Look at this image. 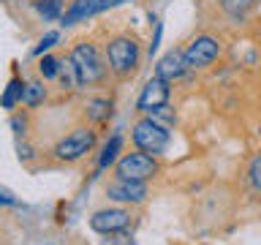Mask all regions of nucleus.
I'll list each match as a JSON object with an SVG mask.
<instances>
[{
	"mask_svg": "<svg viewBox=\"0 0 261 245\" xmlns=\"http://www.w3.org/2000/svg\"><path fill=\"white\" fill-rule=\"evenodd\" d=\"M106 196L114 202H128V204H139L147 199V185L139 180H122L117 177L114 183L106 185Z\"/></svg>",
	"mask_w": 261,
	"mask_h": 245,
	"instance_id": "obj_7",
	"label": "nucleus"
},
{
	"mask_svg": "<svg viewBox=\"0 0 261 245\" xmlns=\"http://www.w3.org/2000/svg\"><path fill=\"white\" fill-rule=\"evenodd\" d=\"M68 57L73 60V65H76L82 85L103 79L106 65H103V60H101V55H98V49L90 44V41H79V44L71 49V55H68Z\"/></svg>",
	"mask_w": 261,
	"mask_h": 245,
	"instance_id": "obj_1",
	"label": "nucleus"
},
{
	"mask_svg": "<svg viewBox=\"0 0 261 245\" xmlns=\"http://www.w3.org/2000/svg\"><path fill=\"white\" fill-rule=\"evenodd\" d=\"M106 57H109V68L114 74H120V77H125V74H134L136 65H139V46L134 38H114L109 41V46H106Z\"/></svg>",
	"mask_w": 261,
	"mask_h": 245,
	"instance_id": "obj_3",
	"label": "nucleus"
},
{
	"mask_svg": "<svg viewBox=\"0 0 261 245\" xmlns=\"http://www.w3.org/2000/svg\"><path fill=\"white\" fill-rule=\"evenodd\" d=\"M134 144L142 153L158 155L169 147V131H166V126H161V122L152 120V117L139 120L134 126Z\"/></svg>",
	"mask_w": 261,
	"mask_h": 245,
	"instance_id": "obj_2",
	"label": "nucleus"
},
{
	"mask_svg": "<svg viewBox=\"0 0 261 245\" xmlns=\"http://www.w3.org/2000/svg\"><path fill=\"white\" fill-rule=\"evenodd\" d=\"M90 14H95V0H73L63 16V24H76L82 19H87Z\"/></svg>",
	"mask_w": 261,
	"mask_h": 245,
	"instance_id": "obj_11",
	"label": "nucleus"
},
{
	"mask_svg": "<svg viewBox=\"0 0 261 245\" xmlns=\"http://www.w3.org/2000/svg\"><path fill=\"white\" fill-rule=\"evenodd\" d=\"M22 101L28 106H38L44 101V85H38V82H30V85H24L22 90Z\"/></svg>",
	"mask_w": 261,
	"mask_h": 245,
	"instance_id": "obj_16",
	"label": "nucleus"
},
{
	"mask_svg": "<svg viewBox=\"0 0 261 245\" xmlns=\"http://www.w3.org/2000/svg\"><path fill=\"white\" fill-rule=\"evenodd\" d=\"M120 147H122V139H120V136H112L109 142H106V147H103V153H101V161H98V166H101V169L112 166L114 158H117V153H120Z\"/></svg>",
	"mask_w": 261,
	"mask_h": 245,
	"instance_id": "obj_15",
	"label": "nucleus"
},
{
	"mask_svg": "<svg viewBox=\"0 0 261 245\" xmlns=\"http://www.w3.org/2000/svg\"><path fill=\"white\" fill-rule=\"evenodd\" d=\"M38 68H41V74H44V77L46 79H52V77H57V68H60V60H55V57H44V60H41V65H38Z\"/></svg>",
	"mask_w": 261,
	"mask_h": 245,
	"instance_id": "obj_18",
	"label": "nucleus"
},
{
	"mask_svg": "<svg viewBox=\"0 0 261 245\" xmlns=\"http://www.w3.org/2000/svg\"><path fill=\"white\" fill-rule=\"evenodd\" d=\"M150 114H152V120H163L166 126H171V122H174V114L169 112V106H166V104H163V106H158V109H152Z\"/></svg>",
	"mask_w": 261,
	"mask_h": 245,
	"instance_id": "obj_21",
	"label": "nucleus"
},
{
	"mask_svg": "<svg viewBox=\"0 0 261 245\" xmlns=\"http://www.w3.org/2000/svg\"><path fill=\"white\" fill-rule=\"evenodd\" d=\"M120 3H125V0H95V11H103V8H114V6H120Z\"/></svg>",
	"mask_w": 261,
	"mask_h": 245,
	"instance_id": "obj_22",
	"label": "nucleus"
},
{
	"mask_svg": "<svg viewBox=\"0 0 261 245\" xmlns=\"http://www.w3.org/2000/svg\"><path fill=\"white\" fill-rule=\"evenodd\" d=\"M250 177H253V185L261 188V161L253 163V169H250Z\"/></svg>",
	"mask_w": 261,
	"mask_h": 245,
	"instance_id": "obj_23",
	"label": "nucleus"
},
{
	"mask_svg": "<svg viewBox=\"0 0 261 245\" xmlns=\"http://www.w3.org/2000/svg\"><path fill=\"white\" fill-rule=\"evenodd\" d=\"M93 144H95V131L76 128L73 134H68L60 144L55 147V155H57L60 161L71 163V161H79L82 155H87L90 150H93Z\"/></svg>",
	"mask_w": 261,
	"mask_h": 245,
	"instance_id": "obj_5",
	"label": "nucleus"
},
{
	"mask_svg": "<svg viewBox=\"0 0 261 245\" xmlns=\"http://www.w3.org/2000/svg\"><path fill=\"white\" fill-rule=\"evenodd\" d=\"M90 114H93L95 120H103L106 114H109V101H103V98H95V101H90Z\"/></svg>",
	"mask_w": 261,
	"mask_h": 245,
	"instance_id": "obj_19",
	"label": "nucleus"
},
{
	"mask_svg": "<svg viewBox=\"0 0 261 245\" xmlns=\"http://www.w3.org/2000/svg\"><path fill=\"white\" fill-rule=\"evenodd\" d=\"M57 38H60V36H57V33H46V36L41 38V44H38L36 49H33V52H36V55H44L46 49H52V46L57 44Z\"/></svg>",
	"mask_w": 261,
	"mask_h": 245,
	"instance_id": "obj_20",
	"label": "nucleus"
},
{
	"mask_svg": "<svg viewBox=\"0 0 261 245\" xmlns=\"http://www.w3.org/2000/svg\"><path fill=\"white\" fill-rule=\"evenodd\" d=\"M22 90H24V85H22L19 79H11V82H8L6 93H3V98H0L3 109H11V106H14L16 101H22Z\"/></svg>",
	"mask_w": 261,
	"mask_h": 245,
	"instance_id": "obj_14",
	"label": "nucleus"
},
{
	"mask_svg": "<svg viewBox=\"0 0 261 245\" xmlns=\"http://www.w3.org/2000/svg\"><path fill=\"white\" fill-rule=\"evenodd\" d=\"M0 204H14V199L8 193H0Z\"/></svg>",
	"mask_w": 261,
	"mask_h": 245,
	"instance_id": "obj_24",
	"label": "nucleus"
},
{
	"mask_svg": "<svg viewBox=\"0 0 261 245\" xmlns=\"http://www.w3.org/2000/svg\"><path fill=\"white\" fill-rule=\"evenodd\" d=\"M188 71V63H185V52H179V49H171L169 55H163L161 57V63H158V68H155V77L158 79H179L182 74Z\"/></svg>",
	"mask_w": 261,
	"mask_h": 245,
	"instance_id": "obj_10",
	"label": "nucleus"
},
{
	"mask_svg": "<svg viewBox=\"0 0 261 245\" xmlns=\"http://www.w3.org/2000/svg\"><path fill=\"white\" fill-rule=\"evenodd\" d=\"M169 101V82L166 79H150L144 85V90H142V95H139V101H136V106L142 112H152V109H158V106H163Z\"/></svg>",
	"mask_w": 261,
	"mask_h": 245,
	"instance_id": "obj_9",
	"label": "nucleus"
},
{
	"mask_svg": "<svg viewBox=\"0 0 261 245\" xmlns=\"http://www.w3.org/2000/svg\"><path fill=\"white\" fill-rule=\"evenodd\" d=\"M220 3H223V8H226L228 14L240 19V16L248 14V8L253 6V0H220Z\"/></svg>",
	"mask_w": 261,
	"mask_h": 245,
	"instance_id": "obj_17",
	"label": "nucleus"
},
{
	"mask_svg": "<svg viewBox=\"0 0 261 245\" xmlns=\"http://www.w3.org/2000/svg\"><path fill=\"white\" fill-rule=\"evenodd\" d=\"M57 77L63 79V85L65 87H79L82 85V79H79V71H76V65H73V60L68 57V60H63L60 63V68H57Z\"/></svg>",
	"mask_w": 261,
	"mask_h": 245,
	"instance_id": "obj_13",
	"label": "nucleus"
},
{
	"mask_svg": "<svg viewBox=\"0 0 261 245\" xmlns=\"http://www.w3.org/2000/svg\"><path fill=\"white\" fill-rule=\"evenodd\" d=\"M152 175H158V163L150 153H128L117 161V177L122 180H150Z\"/></svg>",
	"mask_w": 261,
	"mask_h": 245,
	"instance_id": "obj_4",
	"label": "nucleus"
},
{
	"mask_svg": "<svg viewBox=\"0 0 261 245\" xmlns=\"http://www.w3.org/2000/svg\"><path fill=\"white\" fill-rule=\"evenodd\" d=\"M33 6H36V11L49 22L60 19V14H63V0H33Z\"/></svg>",
	"mask_w": 261,
	"mask_h": 245,
	"instance_id": "obj_12",
	"label": "nucleus"
},
{
	"mask_svg": "<svg viewBox=\"0 0 261 245\" xmlns=\"http://www.w3.org/2000/svg\"><path fill=\"white\" fill-rule=\"evenodd\" d=\"M130 224V212L128 210H101L90 218V229L101 234H117Z\"/></svg>",
	"mask_w": 261,
	"mask_h": 245,
	"instance_id": "obj_8",
	"label": "nucleus"
},
{
	"mask_svg": "<svg viewBox=\"0 0 261 245\" xmlns=\"http://www.w3.org/2000/svg\"><path fill=\"white\" fill-rule=\"evenodd\" d=\"M218 52H220L218 41L210 38V36H201L185 49V63H188V68H204V65H210L215 60Z\"/></svg>",
	"mask_w": 261,
	"mask_h": 245,
	"instance_id": "obj_6",
	"label": "nucleus"
}]
</instances>
